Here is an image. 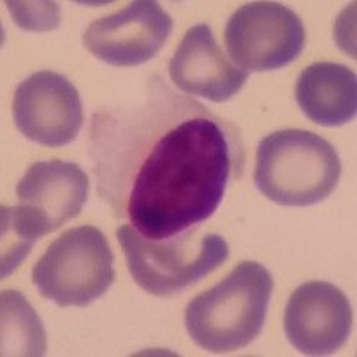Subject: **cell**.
<instances>
[{"mask_svg": "<svg viewBox=\"0 0 357 357\" xmlns=\"http://www.w3.org/2000/svg\"><path fill=\"white\" fill-rule=\"evenodd\" d=\"M114 257L104 232L91 225L66 231L33 268V282L43 298L59 307L91 304L114 280Z\"/></svg>", "mask_w": 357, "mask_h": 357, "instance_id": "5b68a950", "label": "cell"}, {"mask_svg": "<svg viewBox=\"0 0 357 357\" xmlns=\"http://www.w3.org/2000/svg\"><path fill=\"white\" fill-rule=\"evenodd\" d=\"M2 356H45L47 337L25 296L18 291H2Z\"/></svg>", "mask_w": 357, "mask_h": 357, "instance_id": "4fadbf2b", "label": "cell"}, {"mask_svg": "<svg viewBox=\"0 0 357 357\" xmlns=\"http://www.w3.org/2000/svg\"><path fill=\"white\" fill-rule=\"evenodd\" d=\"M116 238L134 282L154 296L184 291L229 257L227 241L218 234L204 232L199 225L167 240H151L132 225H122Z\"/></svg>", "mask_w": 357, "mask_h": 357, "instance_id": "277c9868", "label": "cell"}, {"mask_svg": "<svg viewBox=\"0 0 357 357\" xmlns=\"http://www.w3.org/2000/svg\"><path fill=\"white\" fill-rule=\"evenodd\" d=\"M88 193V175L75 162H34L17 186L18 209L41 238L75 218Z\"/></svg>", "mask_w": 357, "mask_h": 357, "instance_id": "30bf717a", "label": "cell"}, {"mask_svg": "<svg viewBox=\"0 0 357 357\" xmlns=\"http://www.w3.org/2000/svg\"><path fill=\"white\" fill-rule=\"evenodd\" d=\"M350 331L352 307L340 288L312 280L291 293L284 311V333L301 354H334L345 345Z\"/></svg>", "mask_w": 357, "mask_h": 357, "instance_id": "9c48e42d", "label": "cell"}, {"mask_svg": "<svg viewBox=\"0 0 357 357\" xmlns=\"http://www.w3.org/2000/svg\"><path fill=\"white\" fill-rule=\"evenodd\" d=\"M13 20L24 31H52L59 27V6L56 2H8Z\"/></svg>", "mask_w": 357, "mask_h": 357, "instance_id": "9a60e30c", "label": "cell"}, {"mask_svg": "<svg viewBox=\"0 0 357 357\" xmlns=\"http://www.w3.org/2000/svg\"><path fill=\"white\" fill-rule=\"evenodd\" d=\"M13 120L22 136L45 146H65L79 136L84 114L77 88L59 73H33L13 97Z\"/></svg>", "mask_w": 357, "mask_h": 357, "instance_id": "52a82bcc", "label": "cell"}, {"mask_svg": "<svg viewBox=\"0 0 357 357\" xmlns=\"http://www.w3.org/2000/svg\"><path fill=\"white\" fill-rule=\"evenodd\" d=\"M272 291L273 279L266 268L243 261L188 304L184 324L191 340L215 354L245 349L263 331Z\"/></svg>", "mask_w": 357, "mask_h": 357, "instance_id": "7a4b0ae2", "label": "cell"}, {"mask_svg": "<svg viewBox=\"0 0 357 357\" xmlns=\"http://www.w3.org/2000/svg\"><path fill=\"white\" fill-rule=\"evenodd\" d=\"M302 113L324 127H341L357 113V79L337 63H314L302 70L295 86Z\"/></svg>", "mask_w": 357, "mask_h": 357, "instance_id": "7c38bea8", "label": "cell"}, {"mask_svg": "<svg viewBox=\"0 0 357 357\" xmlns=\"http://www.w3.org/2000/svg\"><path fill=\"white\" fill-rule=\"evenodd\" d=\"M174 22L158 2L136 0L122 11L89 24L84 47L111 66H138L158 56Z\"/></svg>", "mask_w": 357, "mask_h": 357, "instance_id": "ba28073f", "label": "cell"}, {"mask_svg": "<svg viewBox=\"0 0 357 357\" xmlns=\"http://www.w3.org/2000/svg\"><path fill=\"white\" fill-rule=\"evenodd\" d=\"M91 142L100 195L151 240L211 218L245 165L234 126L158 79L136 106L98 113Z\"/></svg>", "mask_w": 357, "mask_h": 357, "instance_id": "6da1fadb", "label": "cell"}, {"mask_svg": "<svg viewBox=\"0 0 357 357\" xmlns=\"http://www.w3.org/2000/svg\"><path fill=\"white\" fill-rule=\"evenodd\" d=\"M340 175L336 149L309 130H277L257 146L254 181L257 190L279 206L321 202L336 190Z\"/></svg>", "mask_w": 357, "mask_h": 357, "instance_id": "3957f363", "label": "cell"}, {"mask_svg": "<svg viewBox=\"0 0 357 357\" xmlns=\"http://www.w3.org/2000/svg\"><path fill=\"white\" fill-rule=\"evenodd\" d=\"M2 247H0V277L6 279L29 256L38 238L18 207H2Z\"/></svg>", "mask_w": 357, "mask_h": 357, "instance_id": "5bb4252c", "label": "cell"}, {"mask_svg": "<svg viewBox=\"0 0 357 357\" xmlns=\"http://www.w3.org/2000/svg\"><path fill=\"white\" fill-rule=\"evenodd\" d=\"M225 47L245 72H268L291 65L304 50V24L277 2H250L229 18Z\"/></svg>", "mask_w": 357, "mask_h": 357, "instance_id": "8992f818", "label": "cell"}, {"mask_svg": "<svg viewBox=\"0 0 357 357\" xmlns=\"http://www.w3.org/2000/svg\"><path fill=\"white\" fill-rule=\"evenodd\" d=\"M168 73L181 91L216 104L240 93L248 79V72L223 54L207 24L195 25L184 34L168 63Z\"/></svg>", "mask_w": 357, "mask_h": 357, "instance_id": "8fae6325", "label": "cell"}]
</instances>
